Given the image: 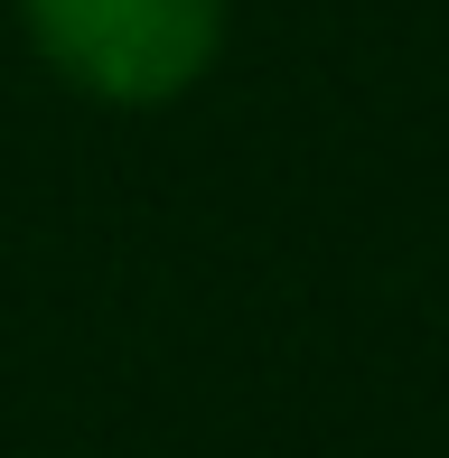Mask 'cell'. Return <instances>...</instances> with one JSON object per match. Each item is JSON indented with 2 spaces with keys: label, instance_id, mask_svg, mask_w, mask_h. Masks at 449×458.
<instances>
[{
  "label": "cell",
  "instance_id": "1",
  "mask_svg": "<svg viewBox=\"0 0 449 458\" xmlns=\"http://www.w3.org/2000/svg\"><path fill=\"white\" fill-rule=\"evenodd\" d=\"M19 29L94 113H169L216 75L234 0H19Z\"/></svg>",
  "mask_w": 449,
  "mask_h": 458
}]
</instances>
